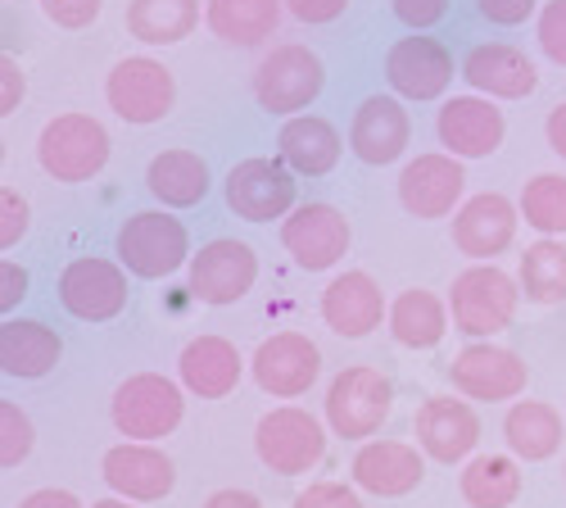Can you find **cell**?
<instances>
[{"label":"cell","mask_w":566,"mask_h":508,"mask_svg":"<svg viewBox=\"0 0 566 508\" xmlns=\"http://www.w3.org/2000/svg\"><path fill=\"white\" fill-rule=\"evenodd\" d=\"M516 304H522V282H512L499 263H471L449 287L453 328L471 341H490L507 332L516 318Z\"/></svg>","instance_id":"cell-1"},{"label":"cell","mask_w":566,"mask_h":508,"mask_svg":"<svg viewBox=\"0 0 566 508\" xmlns=\"http://www.w3.org/2000/svg\"><path fill=\"white\" fill-rule=\"evenodd\" d=\"M326 413V427L340 440H371L376 432L386 427V418L395 413V386L381 367L371 363H354L345 373L332 377L322 400Z\"/></svg>","instance_id":"cell-2"},{"label":"cell","mask_w":566,"mask_h":508,"mask_svg":"<svg viewBox=\"0 0 566 508\" xmlns=\"http://www.w3.org/2000/svg\"><path fill=\"white\" fill-rule=\"evenodd\" d=\"M114 255L140 282H159V277H172L177 268H191V232H186L181 218L164 209H140L123 218Z\"/></svg>","instance_id":"cell-3"},{"label":"cell","mask_w":566,"mask_h":508,"mask_svg":"<svg viewBox=\"0 0 566 508\" xmlns=\"http://www.w3.org/2000/svg\"><path fill=\"white\" fill-rule=\"evenodd\" d=\"M36 164L45 177L64 182V187H77V182H91L105 164H109V132L101 118L91 114H60L41 127L36 136Z\"/></svg>","instance_id":"cell-4"},{"label":"cell","mask_w":566,"mask_h":508,"mask_svg":"<svg viewBox=\"0 0 566 508\" xmlns=\"http://www.w3.org/2000/svg\"><path fill=\"white\" fill-rule=\"evenodd\" d=\"M254 454L259 464L276 477H304L322 464L326 454V427L317 413L300 408V404H281L272 413H263L254 427Z\"/></svg>","instance_id":"cell-5"},{"label":"cell","mask_w":566,"mask_h":508,"mask_svg":"<svg viewBox=\"0 0 566 508\" xmlns=\"http://www.w3.org/2000/svg\"><path fill=\"white\" fill-rule=\"evenodd\" d=\"M109 418L118 427V436L127 440H164L181 427L186 418V400H181V386L164 373H136L127 377L114 400H109Z\"/></svg>","instance_id":"cell-6"},{"label":"cell","mask_w":566,"mask_h":508,"mask_svg":"<svg viewBox=\"0 0 566 508\" xmlns=\"http://www.w3.org/2000/svg\"><path fill=\"white\" fill-rule=\"evenodd\" d=\"M326 86V69L308 45L291 41V45H272L263 55V64L254 69V101L268 114L295 118L300 110H308Z\"/></svg>","instance_id":"cell-7"},{"label":"cell","mask_w":566,"mask_h":508,"mask_svg":"<svg viewBox=\"0 0 566 508\" xmlns=\"http://www.w3.org/2000/svg\"><path fill=\"white\" fill-rule=\"evenodd\" d=\"M105 101L109 110L132 123V127H150V123H164L177 105V77L164 60H150V55H132V60H118L105 77Z\"/></svg>","instance_id":"cell-8"},{"label":"cell","mask_w":566,"mask_h":508,"mask_svg":"<svg viewBox=\"0 0 566 508\" xmlns=\"http://www.w3.org/2000/svg\"><path fill=\"white\" fill-rule=\"evenodd\" d=\"M222 196H227V209L245 222H272V218H291L300 205V182L295 173L286 168V159H241L227 182H222Z\"/></svg>","instance_id":"cell-9"},{"label":"cell","mask_w":566,"mask_h":508,"mask_svg":"<svg viewBox=\"0 0 566 508\" xmlns=\"http://www.w3.org/2000/svg\"><path fill=\"white\" fill-rule=\"evenodd\" d=\"M449 382L458 395L467 400H485V404H503L516 400L531 382V367L516 350H503L494 341H471L467 350L453 354Z\"/></svg>","instance_id":"cell-10"},{"label":"cell","mask_w":566,"mask_h":508,"mask_svg":"<svg viewBox=\"0 0 566 508\" xmlns=\"http://www.w3.org/2000/svg\"><path fill=\"white\" fill-rule=\"evenodd\" d=\"M349 241H354L349 218L336 205H326V200H308L291 218H281V246L291 250V259L304 272L336 268L349 255Z\"/></svg>","instance_id":"cell-11"},{"label":"cell","mask_w":566,"mask_h":508,"mask_svg":"<svg viewBox=\"0 0 566 508\" xmlns=\"http://www.w3.org/2000/svg\"><path fill=\"white\" fill-rule=\"evenodd\" d=\"M60 304L77 322H109L127 309V268L101 255L73 259L60 272Z\"/></svg>","instance_id":"cell-12"},{"label":"cell","mask_w":566,"mask_h":508,"mask_svg":"<svg viewBox=\"0 0 566 508\" xmlns=\"http://www.w3.org/2000/svg\"><path fill=\"white\" fill-rule=\"evenodd\" d=\"M386 82L399 101H440L453 86V55L436 37H399L386 51Z\"/></svg>","instance_id":"cell-13"},{"label":"cell","mask_w":566,"mask_h":508,"mask_svg":"<svg viewBox=\"0 0 566 508\" xmlns=\"http://www.w3.org/2000/svg\"><path fill=\"white\" fill-rule=\"evenodd\" d=\"M250 373H254L263 395H272V400H300L322 377V350L304 332H276V336H268L254 350Z\"/></svg>","instance_id":"cell-14"},{"label":"cell","mask_w":566,"mask_h":508,"mask_svg":"<svg viewBox=\"0 0 566 508\" xmlns=\"http://www.w3.org/2000/svg\"><path fill=\"white\" fill-rule=\"evenodd\" d=\"M254 282L259 255L235 237H218L200 246V255H191V296L205 304H235L254 291Z\"/></svg>","instance_id":"cell-15"},{"label":"cell","mask_w":566,"mask_h":508,"mask_svg":"<svg viewBox=\"0 0 566 508\" xmlns=\"http://www.w3.org/2000/svg\"><path fill=\"white\" fill-rule=\"evenodd\" d=\"M101 477L118 499H132V504H155V499L172 495V486H177L172 458L150 440H123V445L105 449Z\"/></svg>","instance_id":"cell-16"},{"label":"cell","mask_w":566,"mask_h":508,"mask_svg":"<svg viewBox=\"0 0 566 508\" xmlns=\"http://www.w3.org/2000/svg\"><path fill=\"white\" fill-rule=\"evenodd\" d=\"M322 322L332 328L336 336L345 341H363L371 336L381 322H390V304L381 296V287H376V277L363 272V268H349L340 277H332L322 291Z\"/></svg>","instance_id":"cell-17"},{"label":"cell","mask_w":566,"mask_h":508,"mask_svg":"<svg viewBox=\"0 0 566 508\" xmlns=\"http://www.w3.org/2000/svg\"><path fill=\"white\" fill-rule=\"evenodd\" d=\"M436 136L458 159H490L507 136V118L490 96H453L436 114Z\"/></svg>","instance_id":"cell-18"},{"label":"cell","mask_w":566,"mask_h":508,"mask_svg":"<svg viewBox=\"0 0 566 508\" xmlns=\"http://www.w3.org/2000/svg\"><path fill=\"white\" fill-rule=\"evenodd\" d=\"M412 436H417V449L436 458V464H462V458H471V449L481 445V418L467 400L431 395L417 408Z\"/></svg>","instance_id":"cell-19"},{"label":"cell","mask_w":566,"mask_h":508,"mask_svg":"<svg viewBox=\"0 0 566 508\" xmlns=\"http://www.w3.org/2000/svg\"><path fill=\"white\" fill-rule=\"evenodd\" d=\"M349 473L354 486L376 499H403L427 481V454L408 440H363Z\"/></svg>","instance_id":"cell-20"},{"label":"cell","mask_w":566,"mask_h":508,"mask_svg":"<svg viewBox=\"0 0 566 508\" xmlns=\"http://www.w3.org/2000/svg\"><path fill=\"white\" fill-rule=\"evenodd\" d=\"M516 222H522V205L499 191H481L453 214V246L476 263H494V255L516 241Z\"/></svg>","instance_id":"cell-21"},{"label":"cell","mask_w":566,"mask_h":508,"mask_svg":"<svg viewBox=\"0 0 566 508\" xmlns=\"http://www.w3.org/2000/svg\"><path fill=\"white\" fill-rule=\"evenodd\" d=\"M462 191H467V173H462V159L449 151L417 155L399 173V205L412 218H449Z\"/></svg>","instance_id":"cell-22"},{"label":"cell","mask_w":566,"mask_h":508,"mask_svg":"<svg viewBox=\"0 0 566 508\" xmlns=\"http://www.w3.org/2000/svg\"><path fill=\"white\" fill-rule=\"evenodd\" d=\"M408 142H412V118L399 96H367L349 118V151L371 168L403 159Z\"/></svg>","instance_id":"cell-23"},{"label":"cell","mask_w":566,"mask_h":508,"mask_svg":"<svg viewBox=\"0 0 566 508\" xmlns=\"http://www.w3.org/2000/svg\"><path fill=\"white\" fill-rule=\"evenodd\" d=\"M462 77L476 96H490V101H526L539 86L531 55L516 51V45H503V41L471 45L467 60H462Z\"/></svg>","instance_id":"cell-24"},{"label":"cell","mask_w":566,"mask_h":508,"mask_svg":"<svg viewBox=\"0 0 566 508\" xmlns=\"http://www.w3.org/2000/svg\"><path fill=\"white\" fill-rule=\"evenodd\" d=\"M340 151H345V142H340L336 123L322 114H295L276 132V159H286V168L295 177H326L340 164Z\"/></svg>","instance_id":"cell-25"},{"label":"cell","mask_w":566,"mask_h":508,"mask_svg":"<svg viewBox=\"0 0 566 508\" xmlns=\"http://www.w3.org/2000/svg\"><path fill=\"white\" fill-rule=\"evenodd\" d=\"M177 377L200 400H227L245 377V359L227 336H196L177 359Z\"/></svg>","instance_id":"cell-26"},{"label":"cell","mask_w":566,"mask_h":508,"mask_svg":"<svg viewBox=\"0 0 566 508\" xmlns=\"http://www.w3.org/2000/svg\"><path fill=\"white\" fill-rule=\"evenodd\" d=\"M60 354H64V341L45 322H32V318L0 322V367H6V377L41 382L45 373H55Z\"/></svg>","instance_id":"cell-27"},{"label":"cell","mask_w":566,"mask_h":508,"mask_svg":"<svg viewBox=\"0 0 566 508\" xmlns=\"http://www.w3.org/2000/svg\"><path fill=\"white\" fill-rule=\"evenodd\" d=\"M562 413L544 400H516L507 413H503V440L512 449V458L522 464H544L562 449Z\"/></svg>","instance_id":"cell-28"},{"label":"cell","mask_w":566,"mask_h":508,"mask_svg":"<svg viewBox=\"0 0 566 508\" xmlns=\"http://www.w3.org/2000/svg\"><path fill=\"white\" fill-rule=\"evenodd\" d=\"M146 187L164 209H196L209 196V164L196 151H164L146 168Z\"/></svg>","instance_id":"cell-29"},{"label":"cell","mask_w":566,"mask_h":508,"mask_svg":"<svg viewBox=\"0 0 566 508\" xmlns=\"http://www.w3.org/2000/svg\"><path fill=\"white\" fill-rule=\"evenodd\" d=\"M449 300H440L436 291H403L395 304H390V336L403 345V350H436L444 336H449Z\"/></svg>","instance_id":"cell-30"},{"label":"cell","mask_w":566,"mask_h":508,"mask_svg":"<svg viewBox=\"0 0 566 508\" xmlns=\"http://www.w3.org/2000/svg\"><path fill=\"white\" fill-rule=\"evenodd\" d=\"M281 10L286 0H209L205 23L227 45H263L276 32Z\"/></svg>","instance_id":"cell-31"},{"label":"cell","mask_w":566,"mask_h":508,"mask_svg":"<svg viewBox=\"0 0 566 508\" xmlns=\"http://www.w3.org/2000/svg\"><path fill=\"white\" fill-rule=\"evenodd\" d=\"M458 490L471 508H512L522 499V468L512 454H476L467 458Z\"/></svg>","instance_id":"cell-32"},{"label":"cell","mask_w":566,"mask_h":508,"mask_svg":"<svg viewBox=\"0 0 566 508\" xmlns=\"http://www.w3.org/2000/svg\"><path fill=\"white\" fill-rule=\"evenodd\" d=\"M200 0H132L127 6V32L146 45H177L196 32Z\"/></svg>","instance_id":"cell-33"},{"label":"cell","mask_w":566,"mask_h":508,"mask_svg":"<svg viewBox=\"0 0 566 508\" xmlns=\"http://www.w3.org/2000/svg\"><path fill=\"white\" fill-rule=\"evenodd\" d=\"M516 282L531 304H562L566 300V241L562 237H539L535 246H526L522 268H516Z\"/></svg>","instance_id":"cell-34"},{"label":"cell","mask_w":566,"mask_h":508,"mask_svg":"<svg viewBox=\"0 0 566 508\" xmlns=\"http://www.w3.org/2000/svg\"><path fill=\"white\" fill-rule=\"evenodd\" d=\"M516 205H522L526 227H535L539 237H562L566 232V177L562 173L531 177Z\"/></svg>","instance_id":"cell-35"},{"label":"cell","mask_w":566,"mask_h":508,"mask_svg":"<svg viewBox=\"0 0 566 508\" xmlns=\"http://www.w3.org/2000/svg\"><path fill=\"white\" fill-rule=\"evenodd\" d=\"M32 445H36L32 418L14 400H6L0 404V468H19L23 458L32 454Z\"/></svg>","instance_id":"cell-36"},{"label":"cell","mask_w":566,"mask_h":508,"mask_svg":"<svg viewBox=\"0 0 566 508\" xmlns=\"http://www.w3.org/2000/svg\"><path fill=\"white\" fill-rule=\"evenodd\" d=\"M32 227V209L14 187H0V250H14Z\"/></svg>","instance_id":"cell-37"},{"label":"cell","mask_w":566,"mask_h":508,"mask_svg":"<svg viewBox=\"0 0 566 508\" xmlns=\"http://www.w3.org/2000/svg\"><path fill=\"white\" fill-rule=\"evenodd\" d=\"M539 51L566 69V0H548V6L539 10Z\"/></svg>","instance_id":"cell-38"},{"label":"cell","mask_w":566,"mask_h":508,"mask_svg":"<svg viewBox=\"0 0 566 508\" xmlns=\"http://www.w3.org/2000/svg\"><path fill=\"white\" fill-rule=\"evenodd\" d=\"M291 508H363V499L345 481H308Z\"/></svg>","instance_id":"cell-39"},{"label":"cell","mask_w":566,"mask_h":508,"mask_svg":"<svg viewBox=\"0 0 566 508\" xmlns=\"http://www.w3.org/2000/svg\"><path fill=\"white\" fill-rule=\"evenodd\" d=\"M41 10H45V19H51V23L77 32V28H91L101 19L105 0H41Z\"/></svg>","instance_id":"cell-40"},{"label":"cell","mask_w":566,"mask_h":508,"mask_svg":"<svg viewBox=\"0 0 566 508\" xmlns=\"http://www.w3.org/2000/svg\"><path fill=\"white\" fill-rule=\"evenodd\" d=\"M390 14L412 32H427L449 14V0H390Z\"/></svg>","instance_id":"cell-41"},{"label":"cell","mask_w":566,"mask_h":508,"mask_svg":"<svg viewBox=\"0 0 566 508\" xmlns=\"http://www.w3.org/2000/svg\"><path fill=\"white\" fill-rule=\"evenodd\" d=\"M476 10H481V19H490L494 28H522V23L539 10V0H476Z\"/></svg>","instance_id":"cell-42"},{"label":"cell","mask_w":566,"mask_h":508,"mask_svg":"<svg viewBox=\"0 0 566 508\" xmlns=\"http://www.w3.org/2000/svg\"><path fill=\"white\" fill-rule=\"evenodd\" d=\"M345 10H349V0H286V14L300 19V23H308V28L336 23Z\"/></svg>","instance_id":"cell-43"},{"label":"cell","mask_w":566,"mask_h":508,"mask_svg":"<svg viewBox=\"0 0 566 508\" xmlns=\"http://www.w3.org/2000/svg\"><path fill=\"white\" fill-rule=\"evenodd\" d=\"M28 296V272L14 259H0V313H14V304Z\"/></svg>","instance_id":"cell-44"},{"label":"cell","mask_w":566,"mask_h":508,"mask_svg":"<svg viewBox=\"0 0 566 508\" xmlns=\"http://www.w3.org/2000/svg\"><path fill=\"white\" fill-rule=\"evenodd\" d=\"M23 91H28L23 69L14 64V55H6V60H0V114L10 118L19 110V101H23Z\"/></svg>","instance_id":"cell-45"},{"label":"cell","mask_w":566,"mask_h":508,"mask_svg":"<svg viewBox=\"0 0 566 508\" xmlns=\"http://www.w3.org/2000/svg\"><path fill=\"white\" fill-rule=\"evenodd\" d=\"M19 508H82V499H77L73 490H60V486H41V490H32Z\"/></svg>","instance_id":"cell-46"},{"label":"cell","mask_w":566,"mask_h":508,"mask_svg":"<svg viewBox=\"0 0 566 508\" xmlns=\"http://www.w3.org/2000/svg\"><path fill=\"white\" fill-rule=\"evenodd\" d=\"M205 508H263V499L254 495V490H213L209 499H205Z\"/></svg>","instance_id":"cell-47"},{"label":"cell","mask_w":566,"mask_h":508,"mask_svg":"<svg viewBox=\"0 0 566 508\" xmlns=\"http://www.w3.org/2000/svg\"><path fill=\"white\" fill-rule=\"evenodd\" d=\"M544 136H548V151L566 159V105H557V110L548 114V123H544Z\"/></svg>","instance_id":"cell-48"},{"label":"cell","mask_w":566,"mask_h":508,"mask_svg":"<svg viewBox=\"0 0 566 508\" xmlns=\"http://www.w3.org/2000/svg\"><path fill=\"white\" fill-rule=\"evenodd\" d=\"M91 508H132V499H118L114 495V499H101V504H91Z\"/></svg>","instance_id":"cell-49"}]
</instances>
